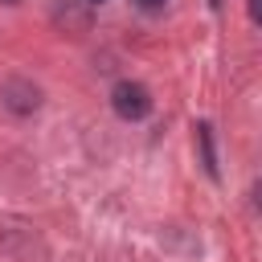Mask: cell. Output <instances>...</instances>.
Returning a JSON list of instances; mask_svg holds the SVG:
<instances>
[{
	"label": "cell",
	"mask_w": 262,
	"mask_h": 262,
	"mask_svg": "<svg viewBox=\"0 0 262 262\" xmlns=\"http://www.w3.org/2000/svg\"><path fill=\"white\" fill-rule=\"evenodd\" d=\"M111 106H115V115L119 119H143L147 111H151V94L139 86V82H119L115 90H111Z\"/></svg>",
	"instance_id": "cell-1"
},
{
	"label": "cell",
	"mask_w": 262,
	"mask_h": 262,
	"mask_svg": "<svg viewBox=\"0 0 262 262\" xmlns=\"http://www.w3.org/2000/svg\"><path fill=\"white\" fill-rule=\"evenodd\" d=\"M196 139H201V151H205V168H209V176H217V160H213V139H209V123H201V127H196Z\"/></svg>",
	"instance_id": "cell-2"
},
{
	"label": "cell",
	"mask_w": 262,
	"mask_h": 262,
	"mask_svg": "<svg viewBox=\"0 0 262 262\" xmlns=\"http://www.w3.org/2000/svg\"><path fill=\"white\" fill-rule=\"evenodd\" d=\"M135 4H139V8H143V12H156V8H164V4H168V0H135Z\"/></svg>",
	"instance_id": "cell-3"
},
{
	"label": "cell",
	"mask_w": 262,
	"mask_h": 262,
	"mask_svg": "<svg viewBox=\"0 0 262 262\" xmlns=\"http://www.w3.org/2000/svg\"><path fill=\"white\" fill-rule=\"evenodd\" d=\"M209 4H213V8H221V0H209Z\"/></svg>",
	"instance_id": "cell-4"
},
{
	"label": "cell",
	"mask_w": 262,
	"mask_h": 262,
	"mask_svg": "<svg viewBox=\"0 0 262 262\" xmlns=\"http://www.w3.org/2000/svg\"><path fill=\"white\" fill-rule=\"evenodd\" d=\"M4 4H20V0H4Z\"/></svg>",
	"instance_id": "cell-5"
},
{
	"label": "cell",
	"mask_w": 262,
	"mask_h": 262,
	"mask_svg": "<svg viewBox=\"0 0 262 262\" xmlns=\"http://www.w3.org/2000/svg\"><path fill=\"white\" fill-rule=\"evenodd\" d=\"M90 4H102V0H90Z\"/></svg>",
	"instance_id": "cell-6"
}]
</instances>
